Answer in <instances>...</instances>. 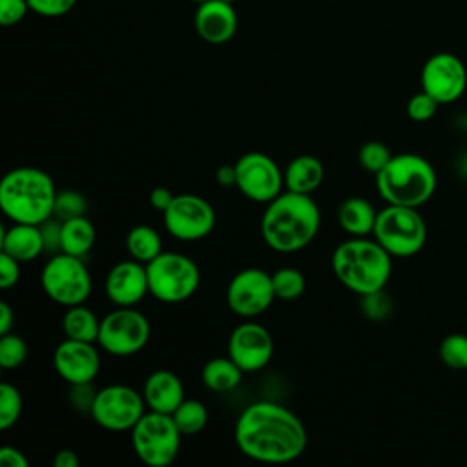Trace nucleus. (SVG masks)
I'll return each instance as SVG.
<instances>
[{
    "instance_id": "obj_14",
    "label": "nucleus",
    "mask_w": 467,
    "mask_h": 467,
    "mask_svg": "<svg viewBox=\"0 0 467 467\" xmlns=\"http://www.w3.org/2000/svg\"><path fill=\"white\" fill-rule=\"evenodd\" d=\"M275 299L272 274L250 266L237 272L226 288V305L239 317H257Z\"/></svg>"
},
{
    "instance_id": "obj_12",
    "label": "nucleus",
    "mask_w": 467,
    "mask_h": 467,
    "mask_svg": "<svg viewBox=\"0 0 467 467\" xmlns=\"http://www.w3.org/2000/svg\"><path fill=\"white\" fill-rule=\"evenodd\" d=\"M235 188L254 202L268 204L285 188V173L277 162L261 151H248L235 162Z\"/></svg>"
},
{
    "instance_id": "obj_45",
    "label": "nucleus",
    "mask_w": 467,
    "mask_h": 467,
    "mask_svg": "<svg viewBox=\"0 0 467 467\" xmlns=\"http://www.w3.org/2000/svg\"><path fill=\"white\" fill-rule=\"evenodd\" d=\"M80 458L73 449H60L53 456V467H78Z\"/></svg>"
},
{
    "instance_id": "obj_13",
    "label": "nucleus",
    "mask_w": 467,
    "mask_h": 467,
    "mask_svg": "<svg viewBox=\"0 0 467 467\" xmlns=\"http://www.w3.org/2000/svg\"><path fill=\"white\" fill-rule=\"evenodd\" d=\"M162 217L168 234L179 241L204 239L215 226L213 206L195 193H177Z\"/></svg>"
},
{
    "instance_id": "obj_39",
    "label": "nucleus",
    "mask_w": 467,
    "mask_h": 467,
    "mask_svg": "<svg viewBox=\"0 0 467 467\" xmlns=\"http://www.w3.org/2000/svg\"><path fill=\"white\" fill-rule=\"evenodd\" d=\"M95 396H97V390L91 387V383L71 385L69 401L78 412H88L89 414L91 407H93V401H95Z\"/></svg>"
},
{
    "instance_id": "obj_10",
    "label": "nucleus",
    "mask_w": 467,
    "mask_h": 467,
    "mask_svg": "<svg viewBox=\"0 0 467 467\" xmlns=\"http://www.w3.org/2000/svg\"><path fill=\"white\" fill-rule=\"evenodd\" d=\"M151 336L148 317L133 306H117L100 319L99 347L117 358H126L140 352Z\"/></svg>"
},
{
    "instance_id": "obj_42",
    "label": "nucleus",
    "mask_w": 467,
    "mask_h": 467,
    "mask_svg": "<svg viewBox=\"0 0 467 467\" xmlns=\"http://www.w3.org/2000/svg\"><path fill=\"white\" fill-rule=\"evenodd\" d=\"M0 465L2 467H27L29 462L24 456V452H20L16 447L4 445V447H0Z\"/></svg>"
},
{
    "instance_id": "obj_9",
    "label": "nucleus",
    "mask_w": 467,
    "mask_h": 467,
    "mask_svg": "<svg viewBox=\"0 0 467 467\" xmlns=\"http://www.w3.org/2000/svg\"><path fill=\"white\" fill-rule=\"evenodd\" d=\"M40 285L51 301L62 306H75L91 296L93 279L82 257L58 252L44 265Z\"/></svg>"
},
{
    "instance_id": "obj_28",
    "label": "nucleus",
    "mask_w": 467,
    "mask_h": 467,
    "mask_svg": "<svg viewBox=\"0 0 467 467\" xmlns=\"http://www.w3.org/2000/svg\"><path fill=\"white\" fill-rule=\"evenodd\" d=\"M171 418L182 436L201 432L208 423V410L199 400H182L181 405L171 412Z\"/></svg>"
},
{
    "instance_id": "obj_38",
    "label": "nucleus",
    "mask_w": 467,
    "mask_h": 467,
    "mask_svg": "<svg viewBox=\"0 0 467 467\" xmlns=\"http://www.w3.org/2000/svg\"><path fill=\"white\" fill-rule=\"evenodd\" d=\"M27 11H31L27 0H0V24L5 27L16 26Z\"/></svg>"
},
{
    "instance_id": "obj_16",
    "label": "nucleus",
    "mask_w": 467,
    "mask_h": 467,
    "mask_svg": "<svg viewBox=\"0 0 467 467\" xmlns=\"http://www.w3.org/2000/svg\"><path fill=\"white\" fill-rule=\"evenodd\" d=\"M228 356L243 372L263 370L274 356L272 334L255 321H244L228 337Z\"/></svg>"
},
{
    "instance_id": "obj_18",
    "label": "nucleus",
    "mask_w": 467,
    "mask_h": 467,
    "mask_svg": "<svg viewBox=\"0 0 467 467\" xmlns=\"http://www.w3.org/2000/svg\"><path fill=\"white\" fill-rule=\"evenodd\" d=\"M104 288L113 305L135 306L150 294L146 265L135 259H124L113 265L106 275Z\"/></svg>"
},
{
    "instance_id": "obj_15",
    "label": "nucleus",
    "mask_w": 467,
    "mask_h": 467,
    "mask_svg": "<svg viewBox=\"0 0 467 467\" xmlns=\"http://www.w3.org/2000/svg\"><path fill=\"white\" fill-rule=\"evenodd\" d=\"M467 88L465 64L452 53H436L421 67V89L440 104L456 102Z\"/></svg>"
},
{
    "instance_id": "obj_8",
    "label": "nucleus",
    "mask_w": 467,
    "mask_h": 467,
    "mask_svg": "<svg viewBox=\"0 0 467 467\" xmlns=\"http://www.w3.org/2000/svg\"><path fill=\"white\" fill-rule=\"evenodd\" d=\"M181 431L171 414L146 410L131 429L135 454L148 467H168L175 462L181 449Z\"/></svg>"
},
{
    "instance_id": "obj_1",
    "label": "nucleus",
    "mask_w": 467,
    "mask_h": 467,
    "mask_svg": "<svg viewBox=\"0 0 467 467\" xmlns=\"http://www.w3.org/2000/svg\"><path fill=\"white\" fill-rule=\"evenodd\" d=\"M234 436L246 458L270 465L297 460L308 443L303 421L275 401H255L243 409Z\"/></svg>"
},
{
    "instance_id": "obj_33",
    "label": "nucleus",
    "mask_w": 467,
    "mask_h": 467,
    "mask_svg": "<svg viewBox=\"0 0 467 467\" xmlns=\"http://www.w3.org/2000/svg\"><path fill=\"white\" fill-rule=\"evenodd\" d=\"M392 159V153L390 150L379 142V140H368L365 142L359 151H358V162L363 170L370 171V173H379L387 162Z\"/></svg>"
},
{
    "instance_id": "obj_26",
    "label": "nucleus",
    "mask_w": 467,
    "mask_h": 467,
    "mask_svg": "<svg viewBox=\"0 0 467 467\" xmlns=\"http://www.w3.org/2000/svg\"><path fill=\"white\" fill-rule=\"evenodd\" d=\"M62 330L64 336L69 339L97 343L100 332V319L95 316L93 310L84 306V303L67 306L62 317Z\"/></svg>"
},
{
    "instance_id": "obj_40",
    "label": "nucleus",
    "mask_w": 467,
    "mask_h": 467,
    "mask_svg": "<svg viewBox=\"0 0 467 467\" xmlns=\"http://www.w3.org/2000/svg\"><path fill=\"white\" fill-rule=\"evenodd\" d=\"M42 237H44V246L46 252L58 254L60 252V239H62V221L57 217H49L40 224Z\"/></svg>"
},
{
    "instance_id": "obj_6",
    "label": "nucleus",
    "mask_w": 467,
    "mask_h": 467,
    "mask_svg": "<svg viewBox=\"0 0 467 467\" xmlns=\"http://www.w3.org/2000/svg\"><path fill=\"white\" fill-rule=\"evenodd\" d=\"M372 237L392 257H410L425 246L427 224L418 208L387 204L378 212Z\"/></svg>"
},
{
    "instance_id": "obj_29",
    "label": "nucleus",
    "mask_w": 467,
    "mask_h": 467,
    "mask_svg": "<svg viewBox=\"0 0 467 467\" xmlns=\"http://www.w3.org/2000/svg\"><path fill=\"white\" fill-rule=\"evenodd\" d=\"M272 283H274V292L277 299L283 301H292L303 296L306 281L305 275L292 266H283L272 274Z\"/></svg>"
},
{
    "instance_id": "obj_4",
    "label": "nucleus",
    "mask_w": 467,
    "mask_h": 467,
    "mask_svg": "<svg viewBox=\"0 0 467 467\" xmlns=\"http://www.w3.org/2000/svg\"><path fill=\"white\" fill-rule=\"evenodd\" d=\"M339 283L358 296L385 288L392 274V255L372 237H350L332 254Z\"/></svg>"
},
{
    "instance_id": "obj_31",
    "label": "nucleus",
    "mask_w": 467,
    "mask_h": 467,
    "mask_svg": "<svg viewBox=\"0 0 467 467\" xmlns=\"http://www.w3.org/2000/svg\"><path fill=\"white\" fill-rule=\"evenodd\" d=\"M440 359L452 370H467V334H449L440 343Z\"/></svg>"
},
{
    "instance_id": "obj_2",
    "label": "nucleus",
    "mask_w": 467,
    "mask_h": 467,
    "mask_svg": "<svg viewBox=\"0 0 467 467\" xmlns=\"http://www.w3.org/2000/svg\"><path fill=\"white\" fill-rule=\"evenodd\" d=\"M319 224L321 212L312 195L286 190L266 204L261 217V235L274 252L294 254L312 243Z\"/></svg>"
},
{
    "instance_id": "obj_37",
    "label": "nucleus",
    "mask_w": 467,
    "mask_h": 467,
    "mask_svg": "<svg viewBox=\"0 0 467 467\" xmlns=\"http://www.w3.org/2000/svg\"><path fill=\"white\" fill-rule=\"evenodd\" d=\"M29 9L46 18H57L67 15L75 5L77 0H27Z\"/></svg>"
},
{
    "instance_id": "obj_11",
    "label": "nucleus",
    "mask_w": 467,
    "mask_h": 467,
    "mask_svg": "<svg viewBox=\"0 0 467 467\" xmlns=\"http://www.w3.org/2000/svg\"><path fill=\"white\" fill-rule=\"evenodd\" d=\"M146 412L142 392L128 385H108L97 390L89 416L93 421L111 432L131 431Z\"/></svg>"
},
{
    "instance_id": "obj_48",
    "label": "nucleus",
    "mask_w": 467,
    "mask_h": 467,
    "mask_svg": "<svg viewBox=\"0 0 467 467\" xmlns=\"http://www.w3.org/2000/svg\"><path fill=\"white\" fill-rule=\"evenodd\" d=\"M192 2H197V4H201V2H206V0H192Z\"/></svg>"
},
{
    "instance_id": "obj_21",
    "label": "nucleus",
    "mask_w": 467,
    "mask_h": 467,
    "mask_svg": "<svg viewBox=\"0 0 467 467\" xmlns=\"http://www.w3.org/2000/svg\"><path fill=\"white\" fill-rule=\"evenodd\" d=\"M0 244L2 252H5L7 255L15 257L20 263L33 261L42 252H46L40 224L13 223V226L4 230Z\"/></svg>"
},
{
    "instance_id": "obj_27",
    "label": "nucleus",
    "mask_w": 467,
    "mask_h": 467,
    "mask_svg": "<svg viewBox=\"0 0 467 467\" xmlns=\"http://www.w3.org/2000/svg\"><path fill=\"white\" fill-rule=\"evenodd\" d=\"M126 250L131 259L148 265L162 252V239L153 226L137 224L126 235Z\"/></svg>"
},
{
    "instance_id": "obj_32",
    "label": "nucleus",
    "mask_w": 467,
    "mask_h": 467,
    "mask_svg": "<svg viewBox=\"0 0 467 467\" xmlns=\"http://www.w3.org/2000/svg\"><path fill=\"white\" fill-rule=\"evenodd\" d=\"M22 407L24 401L20 390L15 385L4 381L0 385V431H7L16 425L22 414Z\"/></svg>"
},
{
    "instance_id": "obj_19",
    "label": "nucleus",
    "mask_w": 467,
    "mask_h": 467,
    "mask_svg": "<svg viewBox=\"0 0 467 467\" xmlns=\"http://www.w3.org/2000/svg\"><path fill=\"white\" fill-rule=\"evenodd\" d=\"M237 13L234 4L223 0H206L201 2L195 16L193 26L197 35L213 46L230 42L237 33Z\"/></svg>"
},
{
    "instance_id": "obj_43",
    "label": "nucleus",
    "mask_w": 467,
    "mask_h": 467,
    "mask_svg": "<svg viewBox=\"0 0 467 467\" xmlns=\"http://www.w3.org/2000/svg\"><path fill=\"white\" fill-rule=\"evenodd\" d=\"M173 197H175V193H173L170 188H166V186H157V188H153L151 193H150V204H151L157 212H164V210L171 204Z\"/></svg>"
},
{
    "instance_id": "obj_25",
    "label": "nucleus",
    "mask_w": 467,
    "mask_h": 467,
    "mask_svg": "<svg viewBox=\"0 0 467 467\" xmlns=\"http://www.w3.org/2000/svg\"><path fill=\"white\" fill-rule=\"evenodd\" d=\"M243 368L230 358H213L201 370L202 383L213 392H230L243 381Z\"/></svg>"
},
{
    "instance_id": "obj_47",
    "label": "nucleus",
    "mask_w": 467,
    "mask_h": 467,
    "mask_svg": "<svg viewBox=\"0 0 467 467\" xmlns=\"http://www.w3.org/2000/svg\"><path fill=\"white\" fill-rule=\"evenodd\" d=\"M223 2H228V4H234L235 0H223Z\"/></svg>"
},
{
    "instance_id": "obj_23",
    "label": "nucleus",
    "mask_w": 467,
    "mask_h": 467,
    "mask_svg": "<svg viewBox=\"0 0 467 467\" xmlns=\"http://www.w3.org/2000/svg\"><path fill=\"white\" fill-rule=\"evenodd\" d=\"M378 212L363 197H348L337 208V223L350 237L372 235Z\"/></svg>"
},
{
    "instance_id": "obj_44",
    "label": "nucleus",
    "mask_w": 467,
    "mask_h": 467,
    "mask_svg": "<svg viewBox=\"0 0 467 467\" xmlns=\"http://www.w3.org/2000/svg\"><path fill=\"white\" fill-rule=\"evenodd\" d=\"M215 181L223 188H232L235 186L237 173H235V164H223L215 170Z\"/></svg>"
},
{
    "instance_id": "obj_30",
    "label": "nucleus",
    "mask_w": 467,
    "mask_h": 467,
    "mask_svg": "<svg viewBox=\"0 0 467 467\" xmlns=\"http://www.w3.org/2000/svg\"><path fill=\"white\" fill-rule=\"evenodd\" d=\"M88 210H89V202L84 193L71 190V188L57 192L53 217H57L60 221H69L75 217L88 215Z\"/></svg>"
},
{
    "instance_id": "obj_3",
    "label": "nucleus",
    "mask_w": 467,
    "mask_h": 467,
    "mask_svg": "<svg viewBox=\"0 0 467 467\" xmlns=\"http://www.w3.org/2000/svg\"><path fill=\"white\" fill-rule=\"evenodd\" d=\"M57 192L49 173L33 166H18L0 181V208L13 223L42 224L53 217Z\"/></svg>"
},
{
    "instance_id": "obj_17",
    "label": "nucleus",
    "mask_w": 467,
    "mask_h": 467,
    "mask_svg": "<svg viewBox=\"0 0 467 467\" xmlns=\"http://www.w3.org/2000/svg\"><path fill=\"white\" fill-rule=\"evenodd\" d=\"M53 367L69 385L91 383L100 370V354L91 341L66 337L53 352Z\"/></svg>"
},
{
    "instance_id": "obj_34",
    "label": "nucleus",
    "mask_w": 467,
    "mask_h": 467,
    "mask_svg": "<svg viewBox=\"0 0 467 467\" xmlns=\"http://www.w3.org/2000/svg\"><path fill=\"white\" fill-rule=\"evenodd\" d=\"M27 358V343L16 334H4L0 339V367L5 370L18 368Z\"/></svg>"
},
{
    "instance_id": "obj_20",
    "label": "nucleus",
    "mask_w": 467,
    "mask_h": 467,
    "mask_svg": "<svg viewBox=\"0 0 467 467\" xmlns=\"http://www.w3.org/2000/svg\"><path fill=\"white\" fill-rule=\"evenodd\" d=\"M142 396L148 410L171 414L184 400V385L175 372L159 368L146 378Z\"/></svg>"
},
{
    "instance_id": "obj_5",
    "label": "nucleus",
    "mask_w": 467,
    "mask_h": 467,
    "mask_svg": "<svg viewBox=\"0 0 467 467\" xmlns=\"http://www.w3.org/2000/svg\"><path fill=\"white\" fill-rule=\"evenodd\" d=\"M438 177L432 164L416 153L392 155L387 166L376 173V188L387 204L423 206L436 192Z\"/></svg>"
},
{
    "instance_id": "obj_24",
    "label": "nucleus",
    "mask_w": 467,
    "mask_h": 467,
    "mask_svg": "<svg viewBox=\"0 0 467 467\" xmlns=\"http://www.w3.org/2000/svg\"><path fill=\"white\" fill-rule=\"evenodd\" d=\"M95 237H97L95 226L86 215L75 217L69 221H62L60 252L84 259L89 254V250L93 248Z\"/></svg>"
},
{
    "instance_id": "obj_7",
    "label": "nucleus",
    "mask_w": 467,
    "mask_h": 467,
    "mask_svg": "<svg viewBox=\"0 0 467 467\" xmlns=\"http://www.w3.org/2000/svg\"><path fill=\"white\" fill-rule=\"evenodd\" d=\"M150 296L162 303H182L190 299L201 283L195 261L179 252H161L146 265Z\"/></svg>"
},
{
    "instance_id": "obj_22",
    "label": "nucleus",
    "mask_w": 467,
    "mask_h": 467,
    "mask_svg": "<svg viewBox=\"0 0 467 467\" xmlns=\"http://www.w3.org/2000/svg\"><path fill=\"white\" fill-rule=\"evenodd\" d=\"M285 188L296 193L312 195L325 179L323 162L314 155H297L285 168Z\"/></svg>"
},
{
    "instance_id": "obj_35",
    "label": "nucleus",
    "mask_w": 467,
    "mask_h": 467,
    "mask_svg": "<svg viewBox=\"0 0 467 467\" xmlns=\"http://www.w3.org/2000/svg\"><path fill=\"white\" fill-rule=\"evenodd\" d=\"M359 297H361V312L370 321H383L392 310V299L385 292V288L359 296Z\"/></svg>"
},
{
    "instance_id": "obj_46",
    "label": "nucleus",
    "mask_w": 467,
    "mask_h": 467,
    "mask_svg": "<svg viewBox=\"0 0 467 467\" xmlns=\"http://www.w3.org/2000/svg\"><path fill=\"white\" fill-rule=\"evenodd\" d=\"M13 325H15V312H13V308H11L9 303L2 301V303H0V334H2V336H4V334H9L11 328H13Z\"/></svg>"
},
{
    "instance_id": "obj_41",
    "label": "nucleus",
    "mask_w": 467,
    "mask_h": 467,
    "mask_svg": "<svg viewBox=\"0 0 467 467\" xmlns=\"http://www.w3.org/2000/svg\"><path fill=\"white\" fill-rule=\"evenodd\" d=\"M18 279H20V261L2 252L0 254V286L7 290L15 286Z\"/></svg>"
},
{
    "instance_id": "obj_36",
    "label": "nucleus",
    "mask_w": 467,
    "mask_h": 467,
    "mask_svg": "<svg viewBox=\"0 0 467 467\" xmlns=\"http://www.w3.org/2000/svg\"><path fill=\"white\" fill-rule=\"evenodd\" d=\"M440 102L431 97L427 91H420L416 95H412L407 102V115L410 120L414 122H427L436 115Z\"/></svg>"
}]
</instances>
